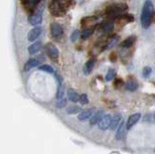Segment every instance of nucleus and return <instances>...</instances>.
<instances>
[{
    "instance_id": "nucleus-32",
    "label": "nucleus",
    "mask_w": 155,
    "mask_h": 154,
    "mask_svg": "<svg viewBox=\"0 0 155 154\" xmlns=\"http://www.w3.org/2000/svg\"><path fill=\"white\" fill-rule=\"evenodd\" d=\"M79 37H80V31H79V30H75V31L71 34L70 39H71L72 42H75V41L78 40V38H79Z\"/></svg>"
},
{
    "instance_id": "nucleus-22",
    "label": "nucleus",
    "mask_w": 155,
    "mask_h": 154,
    "mask_svg": "<svg viewBox=\"0 0 155 154\" xmlns=\"http://www.w3.org/2000/svg\"><path fill=\"white\" fill-rule=\"evenodd\" d=\"M68 98H69V100L72 101V102L77 103L78 101H80V95L78 94L75 90L69 89L68 90Z\"/></svg>"
},
{
    "instance_id": "nucleus-12",
    "label": "nucleus",
    "mask_w": 155,
    "mask_h": 154,
    "mask_svg": "<svg viewBox=\"0 0 155 154\" xmlns=\"http://www.w3.org/2000/svg\"><path fill=\"white\" fill-rule=\"evenodd\" d=\"M97 21H98V18H97L96 17H86V18L81 20V25L89 28V26L94 25L97 22Z\"/></svg>"
},
{
    "instance_id": "nucleus-17",
    "label": "nucleus",
    "mask_w": 155,
    "mask_h": 154,
    "mask_svg": "<svg viewBox=\"0 0 155 154\" xmlns=\"http://www.w3.org/2000/svg\"><path fill=\"white\" fill-rule=\"evenodd\" d=\"M125 127H126V125H125V122H120L119 125H118V127H117V130H116V134H115V139H121L123 138L124 136V132H125Z\"/></svg>"
},
{
    "instance_id": "nucleus-29",
    "label": "nucleus",
    "mask_w": 155,
    "mask_h": 154,
    "mask_svg": "<svg viewBox=\"0 0 155 154\" xmlns=\"http://www.w3.org/2000/svg\"><path fill=\"white\" fill-rule=\"evenodd\" d=\"M114 76H115V71L114 69H110L108 71V73H107V75H106V80L107 81L111 80L114 78Z\"/></svg>"
},
{
    "instance_id": "nucleus-7",
    "label": "nucleus",
    "mask_w": 155,
    "mask_h": 154,
    "mask_svg": "<svg viewBox=\"0 0 155 154\" xmlns=\"http://www.w3.org/2000/svg\"><path fill=\"white\" fill-rule=\"evenodd\" d=\"M46 51L51 59H56L58 55H59V51H58L57 48L53 44H51V43L46 46Z\"/></svg>"
},
{
    "instance_id": "nucleus-14",
    "label": "nucleus",
    "mask_w": 155,
    "mask_h": 154,
    "mask_svg": "<svg viewBox=\"0 0 155 154\" xmlns=\"http://www.w3.org/2000/svg\"><path fill=\"white\" fill-rule=\"evenodd\" d=\"M39 63H40V60H38V59H36V58H31V59H29V60L26 62V63H25V65H24V67H23V71H24V72H27V71H29V70H31V69L34 68V67L38 66Z\"/></svg>"
},
{
    "instance_id": "nucleus-36",
    "label": "nucleus",
    "mask_w": 155,
    "mask_h": 154,
    "mask_svg": "<svg viewBox=\"0 0 155 154\" xmlns=\"http://www.w3.org/2000/svg\"><path fill=\"white\" fill-rule=\"evenodd\" d=\"M154 119H155V114H154Z\"/></svg>"
},
{
    "instance_id": "nucleus-34",
    "label": "nucleus",
    "mask_w": 155,
    "mask_h": 154,
    "mask_svg": "<svg viewBox=\"0 0 155 154\" xmlns=\"http://www.w3.org/2000/svg\"><path fill=\"white\" fill-rule=\"evenodd\" d=\"M110 59L111 61H115L116 60V55H115V54H111V55L110 56Z\"/></svg>"
},
{
    "instance_id": "nucleus-21",
    "label": "nucleus",
    "mask_w": 155,
    "mask_h": 154,
    "mask_svg": "<svg viewBox=\"0 0 155 154\" xmlns=\"http://www.w3.org/2000/svg\"><path fill=\"white\" fill-rule=\"evenodd\" d=\"M135 41H136V37L135 36H130L125 41H123L122 43H121L120 47L121 48H125V49H128V48L132 47L134 45Z\"/></svg>"
},
{
    "instance_id": "nucleus-15",
    "label": "nucleus",
    "mask_w": 155,
    "mask_h": 154,
    "mask_svg": "<svg viewBox=\"0 0 155 154\" xmlns=\"http://www.w3.org/2000/svg\"><path fill=\"white\" fill-rule=\"evenodd\" d=\"M138 81L136 80L135 79H130L127 83H126L125 84V88L126 90H128V91H131V92H133V91H136L138 89Z\"/></svg>"
},
{
    "instance_id": "nucleus-6",
    "label": "nucleus",
    "mask_w": 155,
    "mask_h": 154,
    "mask_svg": "<svg viewBox=\"0 0 155 154\" xmlns=\"http://www.w3.org/2000/svg\"><path fill=\"white\" fill-rule=\"evenodd\" d=\"M21 1L24 9L28 12L34 11L40 3V0H21Z\"/></svg>"
},
{
    "instance_id": "nucleus-30",
    "label": "nucleus",
    "mask_w": 155,
    "mask_h": 154,
    "mask_svg": "<svg viewBox=\"0 0 155 154\" xmlns=\"http://www.w3.org/2000/svg\"><path fill=\"white\" fill-rule=\"evenodd\" d=\"M67 102H66V99L63 97L61 99H58V101L56 102V107L57 108H59V109H62V108H64L65 106H66Z\"/></svg>"
},
{
    "instance_id": "nucleus-5",
    "label": "nucleus",
    "mask_w": 155,
    "mask_h": 154,
    "mask_svg": "<svg viewBox=\"0 0 155 154\" xmlns=\"http://www.w3.org/2000/svg\"><path fill=\"white\" fill-rule=\"evenodd\" d=\"M134 21V17L131 16V15H120L116 18L115 20V23L118 26H124L128 23Z\"/></svg>"
},
{
    "instance_id": "nucleus-20",
    "label": "nucleus",
    "mask_w": 155,
    "mask_h": 154,
    "mask_svg": "<svg viewBox=\"0 0 155 154\" xmlns=\"http://www.w3.org/2000/svg\"><path fill=\"white\" fill-rule=\"evenodd\" d=\"M120 119H121V116L120 114H114L113 117H111V122H110V130H115L116 128L118 127V125L120 123Z\"/></svg>"
},
{
    "instance_id": "nucleus-23",
    "label": "nucleus",
    "mask_w": 155,
    "mask_h": 154,
    "mask_svg": "<svg viewBox=\"0 0 155 154\" xmlns=\"http://www.w3.org/2000/svg\"><path fill=\"white\" fill-rule=\"evenodd\" d=\"M114 29V25L111 22H105L101 25L102 33H109Z\"/></svg>"
},
{
    "instance_id": "nucleus-18",
    "label": "nucleus",
    "mask_w": 155,
    "mask_h": 154,
    "mask_svg": "<svg viewBox=\"0 0 155 154\" xmlns=\"http://www.w3.org/2000/svg\"><path fill=\"white\" fill-rule=\"evenodd\" d=\"M94 65H95V61L93 59L87 61L86 63L84 64V75H89L92 72V70H93Z\"/></svg>"
},
{
    "instance_id": "nucleus-9",
    "label": "nucleus",
    "mask_w": 155,
    "mask_h": 154,
    "mask_svg": "<svg viewBox=\"0 0 155 154\" xmlns=\"http://www.w3.org/2000/svg\"><path fill=\"white\" fill-rule=\"evenodd\" d=\"M41 33H42V27H40V26L34 27L33 29H31L30 31H29L28 35H27L28 41L34 42L35 40H37L38 37L41 35Z\"/></svg>"
},
{
    "instance_id": "nucleus-28",
    "label": "nucleus",
    "mask_w": 155,
    "mask_h": 154,
    "mask_svg": "<svg viewBox=\"0 0 155 154\" xmlns=\"http://www.w3.org/2000/svg\"><path fill=\"white\" fill-rule=\"evenodd\" d=\"M151 73H152V69L150 68V67L147 66V67H144L143 70V77L145 79L149 78V76L151 75Z\"/></svg>"
},
{
    "instance_id": "nucleus-35",
    "label": "nucleus",
    "mask_w": 155,
    "mask_h": 154,
    "mask_svg": "<svg viewBox=\"0 0 155 154\" xmlns=\"http://www.w3.org/2000/svg\"><path fill=\"white\" fill-rule=\"evenodd\" d=\"M152 21H155V15L152 16Z\"/></svg>"
},
{
    "instance_id": "nucleus-11",
    "label": "nucleus",
    "mask_w": 155,
    "mask_h": 154,
    "mask_svg": "<svg viewBox=\"0 0 155 154\" xmlns=\"http://www.w3.org/2000/svg\"><path fill=\"white\" fill-rule=\"evenodd\" d=\"M140 118V113H134V114H131L130 116L128 117L127 120V123H126V127L127 129H131L134 125L137 123Z\"/></svg>"
},
{
    "instance_id": "nucleus-1",
    "label": "nucleus",
    "mask_w": 155,
    "mask_h": 154,
    "mask_svg": "<svg viewBox=\"0 0 155 154\" xmlns=\"http://www.w3.org/2000/svg\"><path fill=\"white\" fill-rule=\"evenodd\" d=\"M154 12V5L150 0H145L143 4L142 15H140V22L144 28L149 27L150 23L152 21V16Z\"/></svg>"
},
{
    "instance_id": "nucleus-13",
    "label": "nucleus",
    "mask_w": 155,
    "mask_h": 154,
    "mask_svg": "<svg viewBox=\"0 0 155 154\" xmlns=\"http://www.w3.org/2000/svg\"><path fill=\"white\" fill-rule=\"evenodd\" d=\"M94 113V109H89V110H84V112H81L79 116H78V119L80 120V121H85L88 118H90L92 116V114Z\"/></svg>"
},
{
    "instance_id": "nucleus-16",
    "label": "nucleus",
    "mask_w": 155,
    "mask_h": 154,
    "mask_svg": "<svg viewBox=\"0 0 155 154\" xmlns=\"http://www.w3.org/2000/svg\"><path fill=\"white\" fill-rule=\"evenodd\" d=\"M104 116V112L103 110H98L97 113H95L92 116L90 117V124L91 125H95L97 123H99L101 118Z\"/></svg>"
},
{
    "instance_id": "nucleus-10",
    "label": "nucleus",
    "mask_w": 155,
    "mask_h": 154,
    "mask_svg": "<svg viewBox=\"0 0 155 154\" xmlns=\"http://www.w3.org/2000/svg\"><path fill=\"white\" fill-rule=\"evenodd\" d=\"M110 122H111V116L110 114H105L103 117L101 118L99 121V128L101 130H107L109 129L110 126Z\"/></svg>"
},
{
    "instance_id": "nucleus-4",
    "label": "nucleus",
    "mask_w": 155,
    "mask_h": 154,
    "mask_svg": "<svg viewBox=\"0 0 155 154\" xmlns=\"http://www.w3.org/2000/svg\"><path fill=\"white\" fill-rule=\"evenodd\" d=\"M48 9H50V12L51 15L54 17H60L65 13L62 4L59 1H57V0H52L50 4V6H48Z\"/></svg>"
},
{
    "instance_id": "nucleus-25",
    "label": "nucleus",
    "mask_w": 155,
    "mask_h": 154,
    "mask_svg": "<svg viewBox=\"0 0 155 154\" xmlns=\"http://www.w3.org/2000/svg\"><path fill=\"white\" fill-rule=\"evenodd\" d=\"M81 112V109L78 106H73V107H69L67 109V113L68 114H76Z\"/></svg>"
},
{
    "instance_id": "nucleus-31",
    "label": "nucleus",
    "mask_w": 155,
    "mask_h": 154,
    "mask_svg": "<svg viewBox=\"0 0 155 154\" xmlns=\"http://www.w3.org/2000/svg\"><path fill=\"white\" fill-rule=\"evenodd\" d=\"M80 103L81 105H86L88 103V97H87L86 94H81L80 96Z\"/></svg>"
},
{
    "instance_id": "nucleus-33",
    "label": "nucleus",
    "mask_w": 155,
    "mask_h": 154,
    "mask_svg": "<svg viewBox=\"0 0 155 154\" xmlns=\"http://www.w3.org/2000/svg\"><path fill=\"white\" fill-rule=\"evenodd\" d=\"M123 85H124V83H123V80L121 79H117L114 81V86L116 88H120L121 86H123Z\"/></svg>"
},
{
    "instance_id": "nucleus-19",
    "label": "nucleus",
    "mask_w": 155,
    "mask_h": 154,
    "mask_svg": "<svg viewBox=\"0 0 155 154\" xmlns=\"http://www.w3.org/2000/svg\"><path fill=\"white\" fill-rule=\"evenodd\" d=\"M41 48H42V43L36 42V43H34V44H32L31 46L28 47V52L30 54H35L41 50Z\"/></svg>"
},
{
    "instance_id": "nucleus-2",
    "label": "nucleus",
    "mask_w": 155,
    "mask_h": 154,
    "mask_svg": "<svg viewBox=\"0 0 155 154\" xmlns=\"http://www.w3.org/2000/svg\"><path fill=\"white\" fill-rule=\"evenodd\" d=\"M43 8H44V3L42 4V6H40V3H39V8H37V10L28 17V22L31 25H39L42 23L43 21L42 13L44 10Z\"/></svg>"
},
{
    "instance_id": "nucleus-27",
    "label": "nucleus",
    "mask_w": 155,
    "mask_h": 154,
    "mask_svg": "<svg viewBox=\"0 0 155 154\" xmlns=\"http://www.w3.org/2000/svg\"><path fill=\"white\" fill-rule=\"evenodd\" d=\"M39 70L43 71V72H46V73H48V74H52L53 73L52 67L50 66V65H47V64H44V65L39 66Z\"/></svg>"
},
{
    "instance_id": "nucleus-8",
    "label": "nucleus",
    "mask_w": 155,
    "mask_h": 154,
    "mask_svg": "<svg viewBox=\"0 0 155 154\" xmlns=\"http://www.w3.org/2000/svg\"><path fill=\"white\" fill-rule=\"evenodd\" d=\"M51 36L53 38H59L63 34V29L59 23L53 22L51 25Z\"/></svg>"
},
{
    "instance_id": "nucleus-24",
    "label": "nucleus",
    "mask_w": 155,
    "mask_h": 154,
    "mask_svg": "<svg viewBox=\"0 0 155 154\" xmlns=\"http://www.w3.org/2000/svg\"><path fill=\"white\" fill-rule=\"evenodd\" d=\"M118 39H119V37L117 36V35H114V37H111L110 39H109V41H108V44L106 45V50H110V49H111L114 46H115L116 45V43L118 42Z\"/></svg>"
},
{
    "instance_id": "nucleus-3",
    "label": "nucleus",
    "mask_w": 155,
    "mask_h": 154,
    "mask_svg": "<svg viewBox=\"0 0 155 154\" xmlns=\"http://www.w3.org/2000/svg\"><path fill=\"white\" fill-rule=\"evenodd\" d=\"M128 6L126 4L120 3V4H115V5L109 6L106 9V14L108 16H117L120 13L124 12L125 10H127Z\"/></svg>"
},
{
    "instance_id": "nucleus-26",
    "label": "nucleus",
    "mask_w": 155,
    "mask_h": 154,
    "mask_svg": "<svg viewBox=\"0 0 155 154\" xmlns=\"http://www.w3.org/2000/svg\"><path fill=\"white\" fill-rule=\"evenodd\" d=\"M92 33H93V28H85V29L81 32V37L82 39H86V38H88L92 35Z\"/></svg>"
}]
</instances>
